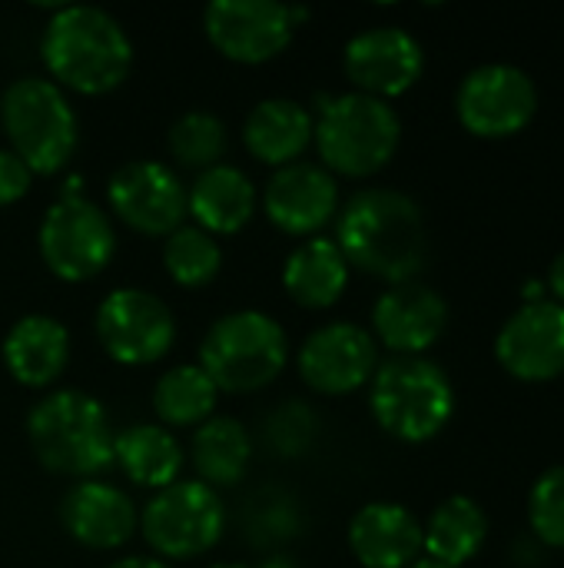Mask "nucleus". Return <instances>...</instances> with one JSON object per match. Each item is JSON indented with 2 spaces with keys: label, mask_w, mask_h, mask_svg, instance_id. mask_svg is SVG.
<instances>
[{
  "label": "nucleus",
  "mask_w": 564,
  "mask_h": 568,
  "mask_svg": "<svg viewBox=\"0 0 564 568\" xmlns=\"http://www.w3.org/2000/svg\"><path fill=\"white\" fill-rule=\"evenodd\" d=\"M0 126L33 176L60 173L80 143L76 113L50 77H17L0 97Z\"/></svg>",
  "instance_id": "obj_5"
},
{
  "label": "nucleus",
  "mask_w": 564,
  "mask_h": 568,
  "mask_svg": "<svg viewBox=\"0 0 564 568\" xmlns=\"http://www.w3.org/2000/svg\"><path fill=\"white\" fill-rule=\"evenodd\" d=\"M30 180L33 173L23 166V160L10 146H0V206H13L17 200H23L30 193Z\"/></svg>",
  "instance_id": "obj_32"
},
{
  "label": "nucleus",
  "mask_w": 564,
  "mask_h": 568,
  "mask_svg": "<svg viewBox=\"0 0 564 568\" xmlns=\"http://www.w3.org/2000/svg\"><path fill=\"white\" fill-rule=\"evenodd\" d=\"M349 263L336 240L326 236H309L302 240L283 266V286L293 303L306 310H329L332 303L342 300L349 286Z\"/></svg>",
  "instance_id": "obj_24"
},
{
  "label": "nucleus",
  "mask_w": 564,
  "mask_h": 568,
  "mask_svg": "<svg viewBox=\"0 0 564 568\" xmlns=\"http://www.w3.org/2000/svg\"><path fill=\"white\" fill-rule=\"evenodd\" d=\"M43 266L63 283H86L100 276L113 253L116 233L110 216L86 196L76 193V180L63 190V196L43 213L37 233Z\"/></svg>",
  "instance_id": "obj_8"
},
{
  "label": "nucleus",
  "mask_w": 564,
  "mask_h": 568,
  "mask_svg": "<svg viewBox=\"0 0 564 568\" xmlns=\"http://www.w3.org/2000/svg\"><path fill=\"white\" fill-rule=\"evenodd\" d=\"M548 286H552V293L558 296V303H564V250L555 256V263H552V270H548Z\"/></svg>",
  "instance_id": "obj_33"
},
{
  "label": "nucleus",
  "mask_w": 564,
  "mask_h": 568,
  "mask_svg": "<svg viewBox=\"0 0 564 568\" xmlns=\"http://www.w3.org/2000/svg\"><path fill=\"white\" fill-rule=\"evenodd\" d=\"M60 523L73 542L96 552H110L136 536L140 516L133 499L113 483L83 479L66 489L60 503Z\"/></svg>",
  "instance_id": "obj_19"
},
{
  "label": "nucleus",
  "mask_w": 564,
  "mask_h": 568,
  "mask_svg": "<svg viewBox=\"0 0 564 568\" xmlns=\"http://www.w3.org/2000/svg\"><path fill=\"white\" fill-rule=\"evenodd\" d=\"M223 499L199 479H180L160 489L140 513V532L160 559L206 556L223 539Z\"/></svg>",
  "instance_id": "obj_9"
},
{
  "label": "nucleus",
  "mask_w": 564,
  "mask_h": 568,
  "mask_svg": "<svg viewBox=\"0 0 564 568\" xmlns=\"http://www.w3.org/2000/svg\"><path fill=\"white\" fill-rule=\"evenodd\" d=\"M216 396L219 389L199 366H173L153 386V409L163 426L189 429L216 416Z\"/></svg>",
  "instance_id": "obj_28"
},
{
  "label": "nucleus",
  "mask_w": 564,
  "mask_h": 568,
  "mask_svg": "<svg viewBox=\"0 0 564 568\" xmlns=\"http://www.w3.org/2000/svg\"><path fill=\"white\" fill-rule=\"evenodd\" d=\"M106 568H170L163 559H153V556H126V559H116L113 566Z\"/></svg>",
  "instance_id": "obj_34"
},
{
  "label": "nucleus",
  "mask_w": 564,
  "mask_h": 568,
  "mask_svg": "<svg viewBox=\"0 0 564 568\" xmlns=\"http://www.w3.org/2000/svg\"><path fill=\"white\" fill-rule=\"evenodd\" d=\"M170 153L180 166L186 170H209L219 163L226 153V126L216 113L206 110H189L170 126Z\"/></svg>",
  "instance_id": "obj_30"
},
{
  "label": "nucleus",
  "mask_w": 564,
  "mask_h": 568,
  "mask_svg": "<svg viewBox=\"0 0 564 568\" xmlns=\"http://www.w3.org/2000/svg\"><path fill=\"white\" fill-rule=\"evenodd\" d=\"M289 363L286 329L263 310L219 316L199 343V369L219 393H256Z\"/></svg>",
  "instance_id": "obj_6"
},
{
  "label": "nucleus",
  "mask_w": 564,
  "mask_h": 568,
  "mask_svg": "<svg viewBox=\"0 0 564 568\" xmlns=\"http://www.w3.org/2000/svg\"><path fill=\"white\" fill-rule=\"evenodd\" d=\"M369 409L389 436L425 443L449 426L455 389L439 363L425 356H392L372 376Z\"/></svg>",
  "instance_id": "obj_7"
},
{
  "label": "nucleus",
  "mask_w": 564,
  "mask_h": 568,
  "mask_svg": "<svg viewBox=\"0 0 564 568\" xmlns=\"http://www.w3.org/2000/svg\"><path fill=\"white\" fill-rule=\"evenodd\" d=\"M342 63L359 93L389 100L422 77L425 53L406 27H369L346 43Z\"/></svg>",
  "instance_id": "obj_16"
},
{
  "label": "nucleus",
  "mask_w": 564,
  "mask_h": 568,
  "mask_svg": "<svg viewBox=\"0 0 564 568\" xmlns=\"http://www.w3.org/2000/svg\"><path fill=\"white\" fill-rule=\"evenodd\" d=\"M116 220L143 236H170L186 220V183L160 160H130L106 180Z\"/></svg>",
  "instance_id": "obj_12"
},
{
  "label": "nucleus",
  "mask_w": 564,
  "mask_h": 568,
  "mask_svg": "<svg viewBox=\"0 0 564 568\" xmlns=\"http://www.w3.org/2000/svg\"><path fill=\"white\" fill-rule=\"evenodd\" d=\"M499 363L519 379H555L564 373V303H522L495 336Z\"/></svg>",
  "instance_id": "obj_15"
},
{
  "label": "nucleus",
  "mask_w": 564,
  "mask_h": 568,
  "mask_svg": "<svg viewBox=\"0 0 564 568\" xmlns=\"http://www.w3.org/2000/svg\"><path fill=\"white\" fill-rule=\"evenodd\" d=\"M336 246L349 266L386 283H409L425 266L429 226L422 206L392 186H369L349 196L336 220Z\"/></svg>",
  "instance_id": "obj_1"
},
{
  "label": "nucleus",
  "mask_w": 564,
  "mask_h": 568,
  "mask_svg": "<svg viewBox=\"0 0 564 568\" xmlns=\"http://www.w3.org/2000/svg\"><path fill=\"white\" fill-rule=\"evenodd\" d=\"M113 466L140 489H166L180 483L186 453L166 426L136 423L113 436Z\"/></svg>",
  "instance_id": "obj_25"
},
{
  "label": "nucleus",
  "mask_w": 564,
  "mask_h": 568,
  "mask_svg": "<svg viewBox=\"0 0 564 568\" xmlns=\"http://www.w3.org/2000/svg\"><path fill=\"white\" fill-rule=\"evenodd\" d=\"M96 339L103 353L123 366L160 363L176 343V320L170 306L136 286H120L106 293L96 306Z\"/></svg>",
  "instance_id": "obj_10"
},
{
  "label": "nucleus",
  "mask_w": 564,
  "mask_h": 568,
  "mask_svg": "<svg viewBox=\"0 0 564 568\" xmlns=\"http://www.w3.org/2000/svg\"><path fill=\"white\" fill-rule=\"evenodd\" d=\"M379 369L376 336L356 323H326L299 346V376L322 396H346L372 383Z\"/></svg>",
  "instance_id": "obj_14"
},
{
  "label": "nucleus",
  "mask_w": 564,
  "mask_h": 568,
  "mask_svg": "<svg viewBox=\"0 0 564 568\" xmlns=\"http://www.w3.org/2000/svg\"><path fill=\"white\" fill-rule=\"evenodd\" d=\"M209 568H249V566H243V562H216V566H209Z\"/></svg>",
  "instance_id": "obj_36"
},
{
  "label": "nucleus",
  "mask_w": 564,
  "mask_h": 568,
  "mask_svg": "<svg viewBox=\"0 0 564 568\" xmlns=\"http://www.w3.org/2000/svg\"><path fill=\"white\" fill-rule=\"evenodd\" d=\"M163 266L176 286L203 290L216 280L223 266V250L216 236H209L193 223H183L170 236H163Z\"/></svg>",
  "instance_id": "obj_29"
},
{
  "label": "nucleus",
  "mask_w": 564,
  "mask_h": 568,
  "mask_svg": "<svg viewBox=\"0 0 564 568\" xmlns=\"http://www.w3.org/2000/svg\"><path fill=\"white\" fill-rule=\"evenodd\" d=\"M402 120L389 100L369 93L319 97V116L312 120V143L329 173L372 176L399 150Z\"/></svg>",
  "instance_id": "obj_4"
},
{
  "label": "nucleus",
  "mask_w": 564,
  "mask_h": 568,
  "mask_svg": "<svg viewBox=\"0 0 564 568\" xmlns=\"http://www.w3.org/2000/svg\"><path fill=\"white\" fill-rule=\"evenodd\" d=\"M449 323L445 300L425 283H396L372 306V329L396 356H422Z\"/></svg>",
  "instance_id": "obj_18"
},
{
  "label": "nucleus",
  "mask_w": 564,
  "mask_h": 568,
  "mask_svg": "<svg viewBox=\"0 0 564 568\" xmlns=\"http://www.w3.org/2000/svg\"><path fill=\"white\" fill-rule=\"evenodd\" d=\"M263 213L286 236H319V230L339 213V183L322 163L296 160L269 176Z\"/></svg>",
  "instance_id": "obj_17"
},
{
  "label": "nucleus",
  "mask_w": 564,
  "mask_h": 568,
  "mask_svg": "<svg viewBox=\"0 0 564 568\" xmlns=\"http://www.w3.org/2000/svg\"><path fill=\"white\" fill-rule=\"evenodd\" d=\"M253 456V439L233 416H209L203 426L193 429L189 439V463L209 489L233 486L243 479Z\"/></svg>",
  "instance_id": "obj_27"
},
{
  "label": "nucleus",
  "mask_w": 564,
  "mask_h": 568,
  "mask_svg": "<svg viewBox=\"0 0 564 568\" xmlns=\"http://www.w3.org/2000/svg\"><path fill=\"white\" fill-rule=\"evenodd\" d=\"M529 523L542 542L564 549V466H552L535 479L529 496Z\"/></svg>",
  "instance_id": "obj_31"
},
{
  "label": "nucleus",
  "mask_w": 564,
  "mask_h": 568,
  "mask_svg": "<svg viewBox=\"0 0 564 568\" xmlns=\"http://www.w3.org/2000/svg\"><path fill=\"white\" fill-rule=\"evenodd\" d=\"M489 536L485 509L469 496H449L422 526V552L432 562L462 568L479 556Z\"/></svg>",
  "instance_id": "obj_26"
},
{
  "label": "nucleus",
  "mask_w": 564,
  "mask_h": 568,
  "mask_svg": "<svg viewBox=\"0 0 564 568\" xmlns=\"http://www.w3.org/2000/svg\"><path fill=\"white\" fill-rule=\"evenodd\" d=\"M256 200V186L239 166L216 163L186 190V213L193 216V226L206 230L209 236H233L253 220Z\"/></svg>",
  "instance_id": "obj_22"
},
{
  "label": "nucleus",
  "mask_w": 564,
  "mask_h": 568,
  "mask_svg": "<svg viewBox=\"0 0 564 568\" xmlns=\"http://www.w3.org/2000/svg\"><path fill=\"white\" fill-rule=\"evenodd\" d=\"M0 356L20 386L47 389L63 376L70 363V333L47 313H27L7 329Z\"/></svg>",
  "instance_id": "obj_20"
},
{
  "label": "nucleus",
  "mask_w": 564,
  "mask_h": 568,
  "mask_svg": "<svg viewBox=\"0 0 564 568\" xmlns=\"http://www.w3.org/2000/svg\"><path fill=\"white\" fill-rule=\"evenodd\" d=\"M539 106L535 80L515 63H482L469 70L455 93L459 120L479 136L519 133Z\"/></svg>",
  "instance_id": "obj_11"
},
{
  "label": "nucleus",
  "mask_w": 564,
  "mask_h": 568,
  "mask_svg": "<svg viewBox=\"0 0 564 568\" xmlns=\"http://www.w3.org/2000/svg\"><path fill=\"white\" fill-rule=\"evenodd\" d=\"M209 43L233 63H266L279 57L293 33V7L276 0H213L203 10Z\"/></svg>",
  "instance_id": "obj_13"
},
{
  "label": "nucleus",
  "mask_w": 564,
  "mask_h": 568,
  "mask_svg": "<svg viewBox=\"0 0 564 568\" xmlns=\"http://www.w3.org/2000/svg\"><path fill=\"white\" fill-rule=\"evenodd\" d=\"M243 143L259 163L289 166L312 143V113L289 97L259 100L243 123Z\"/></svg>",
  "instance_id": "obj_23"
},
{
  "label": "nucleus",
  "mask_w": 564,
  "mask_h": 568,
  "mask_svg": "<svg viewBox=\"0 0 564 568\" xmlns=\"http://www.w3.org/2000/svg\"><path fill=\"white\" fill-rule=\"evenodd\" d=\"M349 549L366 568H409L422 556V523L399 503H369L349 523Z\"/></svg>",
  "instance_id": "obj_21"
},
{
  "label": "nucleus",
  "mask_w": 564,
  "mask_h": 568,
  "mask_svg": "<svg viewBox=\"0 0 564 568\" xmlns=\"http://www.w3.org/2000/svg\"><path fill=\"white\" fill-rule=\"evenodd\" d=\"M409 568H452V566H442V562H432V559H419V562H412Z\"/></svg>",
  "instance_id": "obj_35"
},
{
  "label": "nucleus",
  "mask_w": 564,
  "mask_h": 568,
  "mask_svg": "<svg viewBox=\"0 0 564 568\" xmlns=\"http://www.w3.org/2000/svg\"><path fill=\"white\" fill-rule=\"evenodd\" d=\"M113 429L103 403L83 389H57L27 413V439L43 469L96 479L113 466Z\"/></svg>",
  "instance_id": "obj_3"
},
{
  "label": "nucleus",
  "mask_w": 564,
  "mask_h": 568,
  "mask_svg": "<svg viewBox=\"0 0 564 568\" xmlns=\"http://www.w3.org/2000/svg\"><path fill=\"white\" fill-rule=\"evenodd\" d=\"M50 80L63 90L100 97L133 70V40L120 20L90 3H57L40 37Z\"/></svg>",
  "instance_id": "obj_2"
}]
</instances>
